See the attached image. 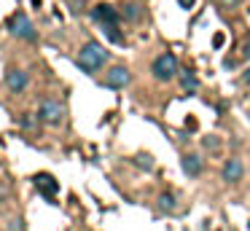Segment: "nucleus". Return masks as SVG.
Segmentation results:
<instances>
[{
  "label": "nucleus",
  "mask_w": 250,
  "mask_h": 231,
  "mask_svg": "<svg viewBox=\"0 0 250 231\" xmlns=\"http://www.w3.org/2000/svg\"><path fill=\"white\" fill-rule=\"evenodd\" d=\"M223 43H226V35H223V32H215V35H212V46L223 48Z\"/></svg>",
  "instance_id": "obj_15"
},
{
  "label": "nucleus",
  "mask_w": 250,
  "mask_h": 231,
  "mask_svg": "<svg viewBox=\"0 0 250 231\" xmlns=\"http://www.w3.org/2000/svg\"><path fill=\"white\" fill-rule=\"evenodd\" d=\"M105 35H108L113 43H124V35L119 32V27H116V24L113 27H105Z\"/></svg>",
  "instance_id": "obj_13"
},
{
  "label": "nucleus",
  "mask_w": 250,
  "mask_h": 231,
  "mask_svg": "<svg viewBox=\"0 0 250 231\" xmlns=\"http://www.w3.org/2000/svg\"><path fill=\"white\" fill-rule=\"evenodd\" d=\"M92 16H94V21H100L103 27H113V24H119V11H116L113 5H108V3L94 5V8H92Z\"/></svg>",
  "instance_id": "obj_5"
},
{
  "label": "nucleus",
  "mask_w": 250,
  "mask_h": 231,
  "mask_svg": "<svg viewBox=\"0 0 250 231\" xmlns=\"http://www.w3.org/2000/svg\"><path fill=\"white\" fill-rule=\"evenodd\" d=\"M151 70L159 81H169V78L178 75V59H175V54H159V57L153 59Z\"/></svg>",
  "instance_id": "obj_2"
},
{
  "label": "nucleus",
  "mask_w": 250,
  "mask_h": 231,
  "mask_svg": "<svg viewBox=\"0 0 250 231\" xmlns=\"http://www.w3.org/2000/svg\"><path fill=\"white\" fill-rule=\"evenodd\" d=\"M124 16H126V19H137V16H140L137 5H124Z\"/></svg>",
  "instance_id": "obj_14"
},
{
  "label": "nucleus",
  "mask_w": 250,
  "mask_h": 231,
  "mask_svg": "<svg viewBox=\"0 0 250 231\" xmlns=\"http://www.w3.org/2000/svg\"><path fill=\"white\" fill-rule=\"evenodd\" d=\"M156 207L162 210V212H175V207H178V202H175V196L169 191H164V193H159V199H156Z\"/></svg>",
  "instance_id": "obj_11"
},
{
  "label": "nucleus",
  "mask_w": 250,
  "mask_h": 231,
  "mask_svg": "<svg viewBox=\"0 0 250 231\" xmlns=\"http://www.w3.org/2000/svg\"><path fill=\"white\" fill-rule=\"evenodd\" d=\"M180 164H183V172H186L188 177H199V175H202V161H199V156L186 153Z\"/></svg>",
  "instance_id": "obj_10"
},
{
  "label": "nucleus",
  "mask_w": 250,
  "mask_h": 231,
  "mask_svg": "<svg viewBox=\"0 0 250 231\" xmlns=\"http://www.w3.org/2000/svg\"><path fill=\"white\" fill-rule=\"evenodd\" d=\"M242 57H245V59H250V38L245 41V46H242Z\"/></svg>",
  "instance_id": "obj_18"
},
{
  "label": "nucleus",
  "mask_w": 250,
  "mask_h": 231,
  "mask_svg": "<svg viewBox=\"0 0 250 231\" xmlns=\"http://www.w3.org/2000/svg\"><path fill=\"white\" fill-rule=\"evenodd\" d=\"M205 145H207L210 150H215V148H218V140H212V137H205Z\"/></svg>",
  "instance_id": "obj_17"
},
{
  "label": "nucleus",
  "mask_w": 250,
  "mask_h": 231,
  "mask_svg": "<svg viewBox=\"0 0 250 231\" xmlns=\"http://www.w3.org/2000/svg\"><path fill=\"white\" fill-rule=\"evenodd\" d=\"M11 32H14V35H19V38H24V41H35V38H38L33 21H30L24 14H17L11 19Z\"/></svg>",
  "instance_id": "obj_4"
},
{
  "label": "nucleus",
  "mask_w": 250,
  "mask_h": 231,
  "mask_svg": "<svg viewBox=\"0 0 250 231\" xmlns=\"http://www.w3.org/2000/svg\"><path fill=\"white\" fill-rule=\"evenodd\" d=\"M35 188H38V191L43 193V196H54V193L60 191V183H57L51 175L41 172V175H35Z\"/></svg>",
  "instance_id": "obj_8"
},
{
  "label": "nucleus",
  "mask_w": 250,
  "mask_h": 231,
  "mask_svg": "<svg viewBox=\"0 0 250 231\" xmlns=\"http://www.w3.org/2000/svg\"><path fill=\"white\" fill-rule=\"evenodd\" d=\"M245 175V167L239 159H226L223 161V180L226 183H239Z\"/></svg>",
  "instance_id": "obj_6"
},
{
  "label": "nucleus",
  "mask_w": 250,
  "mask_h": 231,
  "mask_svg": "<svg viewBox=\"0 0 250 231\" xmlns=\"http://www.w3.org/2000/svg\"><path fill=\"white\" fill-rule=\"evenodd\" d=\"M137 164H140V167H146V169H151V159H148L146 153H140V156H137Z\"/></svg>",
  "instance_id": "obj_16"
},
{
  "label": "nucleus",
  "mask_w": 250,
  "mask_h": 231,
  "mask_svg": "<svg viewBox=\"0 0 250 231\" xmlns=\"http://www.w3.org/2000/svg\"><path fill=\"white\" fill-rule=\"evenodd\" d=\"M105 59H108V51L94 41H89L86 46L78 51V64H81V70H86V73H97L105 64Z\"/></svg>",
  "instance_id": "obj_1"
},
{
  "label": "nucleus",
  "mask_w": 250,
  "mask_h": 231,
  "mask_svg": "<svg viewBox=\"0 0 250 231\" xmlns=\"http://www.w3.org/2000/svg\"><path fill=\"white\" fill-rule=\"evenodd\" d=\"M180 86H183L186 91H194L196 86H199V81H196V75L191 73V70H183V73H180Z\"/></svg>",
  "instance_id": "obj_12"
},
{
  "label": "nucleus",
  "mask_w": 250,
  "mask_h": 231,
  "mask_svg": "<svg viewBox=\"0 0 250 231\" xmlns=\"http://www.w3.org/2000/svg\"><path fill=\"white\" fill-rule=\"evenodd\" d=\"M242 78H245V84H250V70H245V75H242Z\"/></svg>",
  "instance_id": "obj_20"
},
{
  "label": "nucleus",
  "mask_w": 250,
  "mask_h": 231,
  "mask_svg": "<svg viewBox=\"0 0 250 231\" xmlns=\"http://www.w3.org/2000/svg\"><path fill=\"white\" fill-rule=\"evenodd\" d=\"M62 116H65V107L60 105L57 100H43L41 102V110H38V118L46 124H60Z\"/></svg>",
  "instance_id": "obj_3"
},
{
  "label": "nucleus",
  "mask_w": 250,
  "mask_h": 231,
  "mask_svg": "<svg viewBox=\"0 0 250 231\" xmlns=\"http://www.w3.org/2000/svg\"><path fill=\"white\" fill-rule=\"evenodd\" d=\"M129 70L126 67H113L108 73V78H105V86H108V89H124L126 84H129Z\"/></svg>",
  "instance_id": "obj_7"
},
{
  "label": "nucleus",
  "mask_w": 250,
  "mask_h": 231,
  "mask_svg": "<svg viewBox=\"0 0 250 231\" xmlns=\"http://www.w3.org/2000/svg\"><path fill=\"white\" fill-rule=\"evenodd\" d=\"M180 8H194V0H178Z\"/></svg>",
  "instance_id": "obj_19"
},
{
  "label": "nucleus",
  "mask_w": 250,
  "mask_h": 231,
  "mask_svg": "<svg viewBox=\"0 0 250 231\" xmlns=\"http://www.w3.org/2000/svg\"><path fill=\"white\" fill-rule=\"evenodd\" d=\"M6 86L11 91H24L27 89V73H24V70H8L6 73Z\"/></svg>",
  "instance_id": "obj_9"
}]
</instances>
